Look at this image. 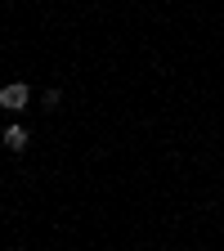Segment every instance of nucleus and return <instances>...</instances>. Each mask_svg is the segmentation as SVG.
I'll list each match as a JSON object with an SVG mask.
<instances>
[{
	"label": "nucleus",
	"mask_w": 224,
	"mask_h": 251,
	"mask_svg": "<svg viewBox=\"0 0 224 251\" xmlns=\"http://www.w3.org/2000/svg\"><path fill=\"white\" fill-rule=\"evenodd\" d=\"M27 99H31V90H27L23 81H14V85H5V90H0V108H9V112L27 108Z\"/></svg>",
	"instance_id": "obj_1"
},
{
	"label": "nucleus",
	"mask_w": 224,
	"mask_h": 251,
	"mask_svg": "<svg viewBox=\"0 0 224 251\" xmlns=\"http://www.w3.org/2000/svg\"><path fill=\"white\" fill-rule=\"evenodd\" d=\"M27 139H31V135H27V126H5V148H9V152H23Z\"/></svg>",
	"instance_id": "obj_2"
}]
</instances>
